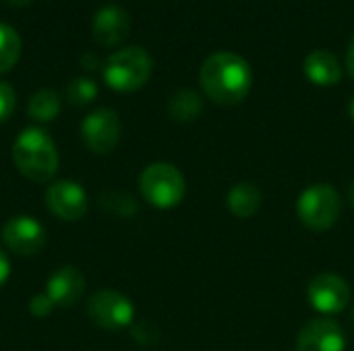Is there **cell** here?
I'll use <instances>...</instances> for the list:
<instances>
[{"label":"cell","instance_id":"1","mask_svg":"<svg viewBox=\"0 0 354 351\" xmlns=\"http://www.w3.org/2000/svg\"><path fill=\"white\" fill-rule=\"evenodd\" d=\"M199 83L205 95L218 106H236L253 87V70L243 56L216 52L201 64Z\"/></svg>","mask_w":354,"mask_h":351},{"label":"cell","instance_id":"2","mask_svg":"<svg viewBox=\"0 0 354 351\" xmlns=\"http://www.w3.org/2000/svg\"><path fill=\"white\" fill-rule=\"evenodd\" d=\"M12 161L25 178L44 184L58 172V149L46 130L31 126L15 139Z\"/></svg>","mask_w":354,"mask_h":351},{"label":"cell","instance_id":"3","mask_svg":"<svg viewBox=\"0 0 354 351\" xmlns=\"http://www.w3.org/2000/svg\"><path fill=\"white\" fill-rule=\"evenodd\" d=\"M151 56L139 46H127L106 58L104 79L110 89L131 93L141 89L151 74Z\"/></svg>","mask_w":354,"mask_h":351},{"label":"cell","instance_id":"4","mask_svg":"<svg viewBox=\"0 0 354 351\" xmlns=\"http://www.w3.org/2000/svg\"><path fill=\"white\" fill-rule=\"evenodd\" d=\"M139 190L143 199L158 209H172L180 205L187 192L183 172L166 161L147 166L139 176Z\"/></svg>","mask_w":354,"mask_h":351},{"label":"cell","instance_id":"5","mask_svg":"<svg viewBox=\"0 0 354 351\" xmlns=\"http://www.w3.org/2000/svg\"><path fill=\"white\" fill-rule=\"evenodd\" d=\"M342 201L334 186L313 184L305 188L297 201L299 221L311 232H328L340 219Z\"/></svg>","mask_w":354,"mask_h":351},{"label":"cell","instance_id":"6","mask_svg":"<svg viewBox=\"0 0 354 351\" xmlns=\"http://www.w3.org/2000/svg\"><path fill=\"white\" fill-rule=\"evenodd\" d=\"M87 317L93 325L106 331L127 329L135 319L133 302L114 290H100L87 302Z\"/></svg>","mask_w":354,"mask_h":351},{"label":"cell","instance_id":"7","mask_svg":"<svg viewBox=\"0 0 354 351\" xmlns=\"http://www.w3.org/2000/svg\"><path fill=\"white\" fill-rule=\"evenodd\" d=\"M81 137L91 153L106 155L114 151L120 141V118L110 108H97L89 112L81 122Z\"/></svg>","mask_w":354,"mask_h":351},{"label":"cell","instance_id":"8","mask_svg":"<svg viewBox=\"0 0 354 351\" xmlns=\"http://www.w3.org/2000/svg\"><path fill=\"white\" fill-rule=\"evenodd\" d=\"M307 298L313 310L332 317L342 312L351 304V285L344 277L336 273H322L311 279L307 288Z\"/></svg>","mask_w":354,"mask_h":351},{"label":"cell","instance_id":"9","mask_svg":"<svg viewBox=\"0 0 354 351\" xmlns=\"http://www.w3.org/2000/svg\"><path fill=\"white\" fill-rule=\"evenodd\" d=\"M2 242L10 252L31 257L46 246V230L29 215H15L2 228Z\"/></svg>","mask_w":354,"mask_h":351},{"label":"cell","instance_id":"10","mask_svg":"<svg viewBox=\"0 0 354 351\" xmlns=\"http://www.w3.org/2000/svg\"><path fill=\"white\" fill-rule=\"evenodd\" d=\"M46 207L64 221H77L87 213V194L73 180L52 182L46 190Z\"/></svg>","mask_w":354,"mask_h":351},{"label":"cell","instance_id":"11","mask_svg":"<svg viewBox=\"0 0 354 351\" xmlns=\"http://www.w3.org/2000/svg\"><path fill=\"white\" fill-rule=\"evenodd\" d=\"M346 350V335L344 329L328 319L319 317L309 321L299 337H297V351H344Z\"/></svg>","mask_w":354,"mask_h":351},{"label":"cell","instance_id":"12","mask_svg":"<svg viewBox=\"0 0 354 351\" xmlns=\"http://www.w3.org/2000/svg\"><path fill=\"white\" fill-rule=\"evenodd\" d=\"M83 292H85V275L73 265L56 269L46 281V290H44V294L58 308L75 306L81 300Z\"/></svg>","mask_w":354,"mask_h":351},{"label":"cell","instance_id":"13","mask_svg":"<svg viewBox=\"0 0 354 351\" xmlns=\"http://www.w3.org/2000/svg\"><path fill=\"white\" fill-rule=\"evenodd\" d=\"M91 31L102 46H116L127 39L131 31V17L120 4H104L93 14Z\"/></svg>","mask_w":354,"mask_h":351},{"label":"cell","instance_id":"14","mask_svg":"<svg viewBox=\"0 0 354 351\" xmlns=\"http://www.w3.org/2000/svg\"><path fill=\"white\" fill-rule=\"evenodd\" d=\"M303 70L307 74V79L319 87H332L342 79V68L338 58L328 52V50H315L311 52L305 62H303Z\"/></svg>","mask_w":354,"mask_h":351},{"label":"cell","instance_id":"15","mask_svg":"<svg viewBox=\"0 0 354 351\" xmlns=\"http://www.w3.org/2000/svg\"><path fill=\"white\" fill-rule=\"evenodd\" d=\"M226 203L234 217L249 219L259 211V207L263 203V194H261L259 186H255L253 182H239L230 188Z\"/></svg>","mask_w":354,"mask_h":351},{"label":"cell","instance_id":"16","mask_svg":"<svg viewBox=\"0 0 354 351\" xmlns=\"http://www.w3.org/2000/svg\"><path fill=\"white\" fill-rule=\"evenodd\" d=\"M201 110L203 99L193 89H178L168 103V112L176 122H193L201 116Z\"/></svg>","mask_w":354,"mask_h":351},{"label":"cell","instance_id":"17","mask_svg":"<svg viewBox=\"0 0 354 351\" xmlns=\"http://www.w3.org/2000/svg\"><path fill=\"white\" fill-rule=\"evenodd\" d=\"M60 95L58 91L50 89V87H44V89H37L31 99H29V106H27V114L29 118H33L35 122H50L58 116L60 112Z\"/></svg>","mask_w":354,"mask_h":351},{"label":"cell","instance_id":"18","mask_svg":"<svg viewBox=\"0 0 354 351\" xmlns=\"http://www.w3.org/2000/svg\"><path fill=\"white\" fill-rule=\"evenodd\" d=\"M21 56V37L15 27L0 21V74L8 72Z\"/></svg>","mask_w":354,"mask_h":351},{"label":"cell","instance_id":"19","mask_svg":"<svg viewBox=\"0 0 354 351\" xmlns=\"http://www.w3.org/2000/svg\"><path fill=\"white\" fill-rule=\"evenodd\" d=\"M102 209L106 213L118 215V217H131L137 213V203L131 194L127 192H116V190H108L102 194Z\"/></svg>","mask_w":354,"mask_h":351},{"label":"cell","instance_id":"20","mask_svg":"<svg viewBox=\"0 0 354 351\" xmlns=\"http://www.w3.org/2000/svg\"><path fill=\"white\" fill-rule=\"evenodd\" d=\"M97 97V85L95 81L87 77H75L66 85V99L73 106H87Z\"/></svg>","mask_w":354,"mask_h":351},{"label":"cell","instance_id":"21","mask_svg":"<svg viewBox=\"0 0 354 351\" xmlns=\"http://www.w3.org/2000/svg\"><path fill=\"white\" fill-rule=\"evenodd\" d=\"M15 106H17V93H15V89L8 83L0 81V122H4V120L10 118Z\"/></svg>","mask_w":354,"mask_h":351},{"label":"cell","instance_id":"22","mask_svg":"<svg viewBox=\"0 0 354 351\" xmlns=\"http://www.w3.org/2000/svg\"><path fill=\"white\" fill-rule=\"evenodd\" d=\"M52 308H56V306L52 304V300H50L46 294H37V296H33L31 302H29V312H31L33 317H37V319L48 317V314L52 312Z\"/></svg>","mask_w":354,"mask_h":351},{"label":"cell","instance_id":"23","mask_svg":"<svg viewBox=\"0 0 354 351\" xmlns=\"http://www.w3.org/2000/svg\"><path fill=\"white\" fill-rule=\"evenodd\" d=\"M8 277H10V261H8V257L0 250V288L6 283Z\"/></svg>","mask_w":354,"mask_h":351},{"label":"cell","instance_id":"24","mask_svg":"<svg viewBox=\"0 0 354 351\" xmlns=\"http://www.w3.org/2000/svg\"><path fill=\"white\" fill-rule=\"evenodd\" d=\"M79 64H81L83 68H87V70H93V68L100 66V58H97L95 54H91V52H85V54L79 58Z\"/></svg>","mask_w":354,"mask_h":351},{"label":"cell","instance_id":"25","mask_svg":"<svg viewBox=\"0 0 354 351\" xmlns=\"http://www.w3.org/2000/svg\"><path fill=\"white\" fill-rule=\"evenodd\" d=\"M346 68H348L351 77L354 79V37L353 41H351V46H348V52H346Z\"/></svg>","mask_w":354,"mask_h":351},{"label":"cell","instance_id":"26","mask_svg":"<svg viewBox=\"0 0 354 351\" xmlns=\"http://www.w3.org/2000/svg\"><path fill=\"white\" fill-rule=\"evenodd\" d=\"M6 2H8L10 6H27L31 0H6Z\"/></svg>","mask_w":354,"mask_h":351},{"label":"cell","instance_id":"27","mask_svg":"<svg viewBox=\"0 0 354 351\" xmlns=\"http://www.w3.org/2000/svg\"><path fill=\"white\" fill-rule=\"evenodd\" d=\"M348 112H351V118H353L354 122V97L351 99V106H348Z\"/></svg>","mask_w":354,"mask_h":351},{"label":"cell","instance_id":"28","mask_svg":"<svg viewBox=\"0 0 354 351\" xmlns=\"http://www.w3.org/2000/svg\"><path fill=\"white\" fill-rule=\"evenodd\" d=\"M351 201H353V205H354V182H353V186H351Z\"/></svg>","mask_w":354,"mask_h":351},{"label":"cell","instance_id":"29","mask_svg":"<svg viewBox=\"0 0 354 351\" xmlns=\"http://www.w3.org/2000/svg\"><path fill=\"white\" fill-rule=\"evenodd\" d=\"M351 325L354 327V308H353V312H351Z\"/></svg>","mask_w":354,"mask_h":351}]
</instances>
